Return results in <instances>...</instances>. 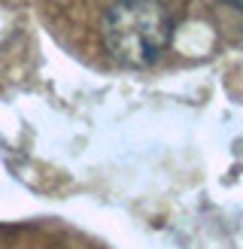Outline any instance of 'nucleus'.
I'll list each match as a JSON object with an SVG mask.
<instances>
[{"label": "nucleus", "instance_id": "nucleus-1", "mask_svg": "<svg viewBox=\"0 0 243 249\" xmlns=\"http://www.w3.org/2000/svg\"><path fill=\"white\" fill-rule=\"evenodd\" d=\"M170 40V18L155 0H116L104 12V43L125 64H149Z\"/></svg>", "mask_w": 243, "mask_h": 249}]
</instances>
